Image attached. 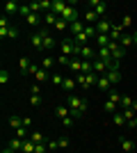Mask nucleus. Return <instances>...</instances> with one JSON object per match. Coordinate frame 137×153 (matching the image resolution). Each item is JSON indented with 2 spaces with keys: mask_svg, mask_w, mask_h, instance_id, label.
Listing matches in <instances>:
<instances>
[{
  "mask_svg": "<svg viewBox=\"0 0 137 153\" xmlns=\"http://www.w3.org/2000/svg\"><path fill=\"white\" fill-rule=\"evenodd\" d=\"M105 78L110 80V85H117L119 80H121V71H114V69H110L107 73H105Z\"/></svg>",
  "mask_w": 137,
  "mask_h": 153,
  "instance_id": "nucleus-16",
  "label": "nucleus"
},
{
  "mask_svg": "<svg viewBox=\"0 0 137 153\" xmlns=\"http://www.w3.org/2000/svg\"><path fill=\"white\" fill-rule=\"evenodd\" d=\"M59 19H64L69 25H71V23H76V21H80V19H78V9H76V7H69V5H66V9L62 12V16H59Z\"/></svg>",
  "mask_w": 137,
  "mask_h": 153,
  "instance_id": "nucleus-5",
  "label": "nucleus"
},
{
  "mask_svg": "<svg viewBox=\"0 0 137 153\" xmlns=\"http://www.w3.org/2000/svg\"><path fill=\"white\" fill-rule=\"evenodd\" d=\"M57 144H59V149H69V144H71V142H69V137H59Z\"/></svg>",
  "mask_w": 137,
  "mask_h": 153,
  "instance_id": "nucleus-45",
  "label": "nucleus"
},
{
  "mask_svg": "<svg viewBox=\"0 0 137 153\" xmlns=\"http://www.w3.org/2000/svg\"><path fill=\"white\" fill-rule=\"evenodd\" d=\"M46 34H48V30H46V27H41V30H37V32H32V34H30V44H32V48H37V51H41V48H44Z\"/></svg>",
  "mask_w": 137,
  "mask_h": 153,
  "instance_id": "nucleus-3",
  "label": "nucleus"
},
{
  "mask_svg": "<svg viewBox=\"0 0 137 153\" xmlns=\"http://www.w3.org/2000/svg\"><path fill=\"white\" fill-rule=\"evenodd\" d=\"M110 44H112L110 34H96V46H98V48H107Z\"/></svg>",
  "mask_w": 137,
  "mask_h": 153,
  "instance_id": "nucleus-14",
  "label": "nucleus"
},
{
  "mask_svg": "<svg viewBox=\"0 0 137 153\" xmlns=\"http://www.w3.org/2000/svg\"><path fill=\"white\" fill-rule=\"evenodd\" d=\"M89 7H94L96 16H105V12H107V2H103V0H91Z\"/></svg>",
  "mask_w": 137,
  "mask_h": 153,
  "instance_id": "nucleus-8",
  "label": "nucleus"
},
{
  "mask_svg": "<svg viewBox=\"0 0 137 153\" xmlns=\"http://www.w3.org/2000/svg\"><path fill=\"white\" fill-rule=\"evenodd\" d=\"M34 80L41 85V82H46V80H50V73H48L46 69H39V71H37V76H34Z\"/></svg>",
  "mask_w": 137,
  "mask_h": 153,
  "instance_id": "nucleus-24",
  "label": "nucleus"
},
{
  "mask_svg": "<svg viewBox=\"0 0 137 153\" xmlns=\"http://www.w3.org/2000/svg\"><path fill=\"white\" fill-rule=\"evenodd\" d=\"M78 59H82V62H94V59H96V53H94V48H91V46H82V48H80Z\"/></svg>",
  "mask_w": 137,
  "mask_h": 153,
  "instance_id": "nucleus-6",
  "label": "nucleus"
},
{
  "mask_svg": "<svg viewBox=\"0 0 137 153\" xmlns=\"http://www.w3.org/2000/svg\"><path fill=\"white\" fill-rule=\"evenodd\" d=\"M133 46H135V48H137V30L133 32Z\"/></svg>",
  "mask_w": 137,
  "mask_h": 153,
  "instance_id": "nucleus-55",
  "label": "nucleus"
},
{
  "mask_svg": "<svg viewBox=\"0 0 137 153\" xmlns=\"http://www.w3.org/2000/svg\"><path fill=\"white\" fill-rule=\"evenodd\" d=\"M7 146L14 149V151L19 153V151H23V146H25V140H21V137H16V135H12L9 142H7Z\"/></svg>",
  "mask_w": 137,
  "mask_h": 153,
  "instance_id": "nucleus-7",
  "label": "nucleus"
},
{
  "mask_svg": "<svg viewBox=\"0 0 137 153\" xmlns=\"http://www.w3.org/2000/svg\"><path fill=\"white\" fill-rule=\"evenodd\" d=\"M112 27H114V23H112V21L98 19V23H96V34H110Z\"/></svg>",
  "mask_w": 137,
  "mask_h": 153,
  "instance_id": "nucleus-4",
  "label": "nucleus"
},
{
  "mask_svg": "<svg viewBox=\"0 0 137 153\" xmlns=\"http://www.w3.org/2000/svg\"><path fill=\"white\" fill-rule=\"evenodd\" d=\"M19 14H21V16H23V19H27V16H30V14H32V9H30V5H21Z\"/></svg>",
  "mask_w": 137,
  "mask_h": 153,
  "instance_id": "nucleus-40",
  "label": "nucleus"
},
{
  "mask_svg": "<svg viewBox=\"0 0 137 153\" xmlns=\"http://www.w3.org/2000/svg\"><path fill=\"white\" fill-rule=\"evenodd\" d=\"M27 140H32L34 144H44V142H46V135L41 133V130H34V133H30V137H27Z\"/></svg>",
  "mask_w": 137,
  "mask_h": 153,
  "instance_id": "nucleus-21",
  "label": "nucleus"
},
{
  "mask_svg": "<svg viewBox=\"0 0 137 153\" xmlns=\"http://www.w3.org/2000/svg\"><path fill=\"white\" fill-rule=\"evenodd\" d=\"M9 126L14 128V130H19V128H23V117H9Z\"/></svg>",
  "mask_w": 137,
  "mask_h": 153,
  "instance_id": "nucleus-27",
  "label": "nucleus"
},
{
  "mask_svg": "<svg viewBox=\"0 0 137 153\" xmlns=\"http://www.w3.org/2000/svg\"><path fill=\"white\" fill-rule=\"evenodd\" d=\"M30 105H32V108H39L41 105V96L39 94H30Z\"/></svg>",
  "mask_w": 137,
  "mask_h": 153,
  "instance_id": "nucleus-36",
  "label": "nucleus"
},
{
  "mask_svg": "<svg viewBox=\"0 0 137 153\" xmlns=\"http://www.w3.org/2000/svg\"><path fill=\"white\" fill-rule=\"evenodd\" d=\"M16 37H19V27L9 25V30H7V39H16Z\"/></svg>",
  "mask_w": 137,
  "mask_h": 153,
  "instance_id": "nucleus-42",
  "label": "nucleus"
},
{
  "mask_svg": "<svg viewBox=\"0 0 137 153\" xmlns=\"http://www.w3.org/2000/svg\"><path fill=\"white\" fill-rule=\"evenodd\" d=\"M0 153H16V151H14V149H9V146H5V149H2Z\"/></svg>",
  "mask_w": 137,
  "mask_h": 153,
  "instance_id": "nucleus-56",
  "label": "nucleus"
},
{
  "mask_svg": "<svg viewBox=\"0 0 137 153\" xmlns=\"http://www.w3.org/2000/svg\"><path fill=\"white\" fill-rule=\"evenodd\" d=\"M126 123H128V119L121 112H114V126H126Z\"/></svg>",
  "mask_w": 137,
  "mask_h": 153,
  "instance_id": "nucleus-31",
  "label": "nucleus"
},
{
  "mask_svg": "<svg viewBox=\"0 0 137 153\" xmlns=\"http://www.w3.org/2000/svg\"><path fill=\"white\" fill-rule=\"evenodd\" d=\"M76 82H78V89H91V87H96L98 82V76L91 71V73H78V78H76Z\"/></svg>",
  "mask_w": 137,
  "mask_h": 153,
  "instance_id": "nucleus-2",
  "label": "nucleus"
},
{
  "mask_svg": "<svg viewBox=\"0 0 137 153\" xmlns=\"http://www.w3.org/2000/svg\"><path fill=\"white\" fill-rule=\"evenodd\" d=\"M85 25H87V23H82V21H76V23H71V25H69V30H71V34L76 37V34H80V32H85Z\"/></svg>",
  "mask_w": 137,
  "mask_h": 153,
  "instance_id": "nucleus-17",
  "label": "nucleus"
},
{
  "mask_svg": "<svg viewBox=\"0 0 137 153\" xmlns=\"http://www.w3.org/2000/svg\"><path fill=\"white\" fill-rule=\"evenodd\" d=\"M76 87H78V82H76L73 78H64V82H62V89L66 91V96L73 94V89H76Z\"/></svg>",
  "mask_w": 137,
  "mask_h": 153,
  "instance_id": "nucleus-13",
  "label": "nucleus"
},
{
  "mask_svg": "<svg viewBox=\"0 0 137 153\" xmlns=\"http://www.w3.org/2000/svg\"><path fill=\"white\" fill-rule=\"evenodd\" d=\"M119 103H121V108H124V110H133V103H135V101H133V96H121V101H119Z\"/></svg>",
  "mask_w": 137,
  "mask_h": 153,
  "instance_id": "nucleus-28",
  "label": "nucleus"
},
{
  "mask_svg": "<svg viewBox=\"0 0 137 153\" xmlns=\"http://www.w3.org/2000/svg\"><path fill=\"white\" fill-rule=\"evenodd\" d=\"M133 112H135V114H137V101L133 103Z\"/></svg>",
  "mask_w": 137,
  "mask_h": 153,
  "instance_id": "nucleus-57",
  "label": "nucleus"
},
{
  "mask_svg": "<svg viewBox=\"0 0 137 153\" xmlns=\"http://www.w3.org/2000/svg\"><path fill=\"white\" fill-rule=\"evenodd\" d=\"M46 146H48V151H55V149H59V144L55 140H46Z\"/></svg>",
  "mask_w": 137,
  "mask_h": 153,
  "instance_id": "nucleus-46",
  "label": "nucleus"
},
{
  "mask_svg": "<svg viewBox=\"0 0 137 153\" xmlns=\"http://www.w3.org/2000/svg\"><path fill=\"white\" fill-rule=\"evenodd\" d=\"M34 153H48V146H46V142H44V144H37Z\"/></svg>",
  "mask_w": 137,
  "mask_h": 153,
  "instance_id": "nucleus-51",
  "label": "nucleus"
},
{
  "mask_svg": "<svg viewBox=\"0 0 137 153\" xmlns=\"http://www.w3.org/2000/svg\"><path fill=\"white\" fill-rule=\"evenodd\" d=\"M41 91V87H39V82H34L32 87H30V94H39Z\"/></svg>",
  "mask_w": 137,
  "mask_h": 153,
  "instance_id": "nucleus-52",
  "label": "nucleus"
},
{
  "mask_svg": "<svg viewBox=\"0 0 137 153\" xmlns=\"http://www.w3.org/2000/svg\"><path fill=\"white\" fill-rule=\"evenodd\" d=\"M62 66H71V57H64V55H59V59H57Z\"/></svg>",
  "mask_w": 137,
  "mask_h": 153,
  "instance_id": "nucleus-48",
  "label": "nucleus"
},
{
  "mask_svg": "<svg viewBox=\"0 0 137 153\" xmlns=\"http://www.w3.org/2000/svg\"><path fill=\"white\" fill-rule=\"evenodd\" d=\"M96 55H98V59H103V62H110V59H112L110 48H98V51H96Z\"/></svg>",
  "mask_w": 137,
  "mask_h": 153,
  "instance_id": "nucleus-23",
  "label": "nucleus"
},
{
  "mask_svg": "<svg viewBox=\"0 0 137 153\" xmlns=\"http://www.w3.org/2000/svg\"><path fill=\"white\" fill-rule=\"evenodd\" d=\"M110 87H112V85H110L107 78H105V76H98V82H96V89L98 91H110Z\"/></svg>",
  "mask_w": 137,
  "mask_h": 153,
  "instance_id": "nucleus-15",
  "label": "nucleus"
},
{
  "mask_svg": "<svg viewBox=\"0 0 137 153\" xmlns=\"http://www.w3.org/2000/svg\"><path fill=\"white\" fill-rule=\"evenodd\" d=\"M105 112H117V103L107 98V101H105Z\"/></svg>",
  "mask_w": 137,
  "mask_h": 153,
  "instance_id": "nucleus-41",
  "label": "nucleus"
},
{
  "mask_svg": "<svg viewBox=\"0 0 137 153\" xmlns=\"http://www.w3.org/2000/svg\"><path fill=\"white\" fill-rule=\"evenodd\" d=\"M34 149H37V144H34L32 140H25V146H23V151H25V153H34Z\"/></svg>",
  "mask_w": 137,
  "mask_h": 153,
  "instance_id": "nucleus-37",
  "label": "nucleus"
},
{
  "mask_svg": "<svg viewBox=\"0 0 137 153\" xmlns=\"http://www.w3.org/2000/svg\"><path fill=\"white\" fill-rule=\"evenodd\" d=\"M73 121H76L73 117H66V119H62V126H64V128H71V126H73Z\"/></svg>",
  "mask_w": 137,
  "mask_h": 153,
  "instance_id": "nucleus-50",
  "label": "nucleus"
},
{
  "mask_svg": "<svg viewBox=\"0 0 137 153\" xmlns=\"http://www.w3.org/2000/svg\"><path fill=\"white\" fill-rule=\"evenodd\" d=\"M85 21H87V25H94V23H98V16L94 9H87L85 12Z\"/></svg>",
  "mask_w": 137,
  "mask_h": 153,
  "instance_id": "nucleus-25",
  "label": "nucleus"
},
{
  "mask_svg": "<svg viewBox=\"0 0 137 153\" xmlns=\"http://www.w3.org/2000/svg\"><path fill=\"white\" fill-rule=\"evenodd\" d=\"M66 105L71 110L73 119H80V117H85V112H87V98H78L76 94L66 96Z\"/></svg>",
  "mask_w": 137,
  "mask_h": 153,
  "instance_id": "nucleus-1",
  "label": "nucleus"
},
{
  "mask_svg": "<svg viewBox=\"0 0 137 153\" xmlns=\"http://www.w3.org/2000/svg\"><path fill=\"white\" fill-rule=\"evenodd\" d=\"M107 48H110V53H112V59H121L126 55V48H121V46L119 44H114V41H112L110 46H107Z\"/></svg>",
  "mask_w": 137,
  "mask_h": 153,
  "instance_id": "nucleus-10",
  "label": "nucleus"
},
{
  "mask_svg": "<svg viewBox=\"0 0 137 153\" xmlns=\"http://www.w3.org/2000/svg\"><path fill=\"white\" fill-rule=\"evenodd\" d=\"M64 9H66V2H64V0H53V9H50V12L55 14L57 19L62 16V12H64Z\"/></svg>",
  "mask_w": 137,
  "mask_h": 153,
  "instance_id": "nucleus-12",
  "label": "nucleus"
},
{
  "mask_svg": "<svg viewBox=\"0 0 137 153\" xmlns=\"http://www.w3.org/2000/svg\"><path fill=\"white\" fill-rule=\"evenodd\" d=\"M55 114H57L59 119H66V117H71V110H69V105H57V108H55Z\"/></svg>",
  "mask_w": 137,
  "mask_h": 153,
  "instance_id": "nucleus-19",
  "label": "nucleus"
},
{
  "mask_svg": "<svg viewBox=\"0 0 137 153\" xmlns=\"http://www.w3.org/2000/svg\"><path fill=\"white\" fill-rule=\"evenodd\" d=\"M50 82L55 85V87H62V82H64V76H59V73H55V76H50Z\"/></svg>",
  "mask_w": 137,
  "mask_h": 153,
  "instance_id": "nucleus-35",
  "label": "nucleus"
},
{
  "mask_svg": "<svg viewBox=\"0 0 137 153\" xmlns=\"http://www.w3.org/2000/svg\"><path fill=\"white\" fill-rule=\"evenodd\" d=\"M126 126L130 128V130H137V114L133 117V119H128V123H126Z\"/></svg>",
  "mask_w": 137,
  "mask_h": 153,
  "instance_id": "nucleus-47",
  "label": "nucleus"
},
{
  "mask_svg": "<svg viewBox=\"0 0 137 153\" xmlns=\"http://www.w3.org/2000/svg\"><path fill=\"white\" fill-rule=\"evenodd\" d=\"M85 34H87V37H96V25H85Z\"/></svg>",
  "mask_w": 137,
  "mask_h": 153,
  "instance_id": "nucleus-43",
  "label": "nucleus"
},
{
  "mask_svg": "<svg viewBox=\"0 0 137 153\" xmlns=\"http://www.w3.org/2000/svg\"><path fill=\"white\" fill-rule=\"evenodd\" d=\"M14 135H16V137H21V140H27V137H30L27 128H19V130H14Z\"/></svg>",
  "mask_w": 137,
  "mask_h": 153,
  "instance_id": "nucleus-38",
  "label": "nucleus"
},
{
  "mask_svg": "<svg viewBox=\"0 0 137 153\" xmlns=\"http://www.w3.org/2000/svg\"><path fill=\"white\" fill-rule=\"evenodd\" d=\"M25 23L27 25H39L41 23V14H30V16L25 19Z\"/></svg>",
  "mask_w": 137,
  "mask_h": 153,
  "instance_id": "nucleus-29",
  "label": "nucleus"
},
{
  "mask_svg": "<svg viewBox=\"0 0 137 153\" xmlns=\"http://www.w3.org/2000/svg\"><path fill=\"white\" fill-rule=\"evenodd\" d=\"M130 23H133V19H130V16H124V19H121V25H119V27L124 30V27H128Z\"/></svg>",
  "mask_w": 137,
  "mask_h": 153,
  "instance_id": "nucleus-49",
  "label": "nucleus"
},
{
  "mask_svg": "<svg viewBox=\"0 0 137 153\" xmlns=\"http://www.w3.org/2000/svg\"><path fill=\"white\" fill-rule=\"evenodd\" d=\"M21 5L16 2V0H7L5 2V14H14V12H19Z\"/></svg>",
  "mask_w": 137,
  "mask_h": 153,
  "instance_id": "nucleus-20",
  "label": "nucleus"
},
{
  "mask_svg": "<svg viewBox=\"0 0 137 153\" xmlns=\"http://www.w3.org/2000/svg\"><path fill=\"white\" fill-rule=\"evenodd\" d=\"M7 82H9V71L0 69V85H7Z\"/></svg>",
  "mask_w": 137,
  "mask_h": 153,
  "instance_id": "nucleus-39",
  "label": "nucleus"
},
{
  "mask_svg": "<svg viewBox=\"0 0 137 153\" xmlns=\"http://www.w3.org/2000/svg\"><path fill=\"white\" fill-rule=\"evenodd\" d=\"M121 37H124V34H121V27L114 25V27H112V32H110V39L114 41V44H119V41H121Z\"/></svg>",
  "mask_w": 137,
  "mask_h": 153,
  "instance_id": "nucleus-26",
  "label": "nucleus"
},
{
  "mask_svg": "<svg viewBox=\"0 0 137 153\" xmlns=\"http://www.w3.org/2000/svg\"><path fill=\"white\" fill-rule=\"evenodd\" d=\"M119 144H121V151L124 153H135V142L130 140V137H121V140H119Z\"/></svg>",
  "mask_w": 137,
  "mask_h": 153,
  "instance_id": "nucleus-9",
  "label": "nucleus"
},
{
  "mask_svg": "<svg viewBox=\"0 0 137 153\" xmlns=\"http://www.w3.org/2000/svg\"><path fill=\"white\" fill-rule=\"evenodd\" d=\"M44 23H46V25H55V23H57V16H55L53 12H48L44 16Z\"/></svg>",
  "mask_w": 137,
  "mask_h": 153,
  "instance_id": "nucleus-34",
  "label": "nucleus"
},
{
  "mask_svg": "<svg viewBox=\"0 0 137 153\" xmlns=\"http://www.w3.org/2000/svg\"><path fill=\"white\" fill-rule=\"evenodd\" d=\"M119 46H121V48L133 46V34H124V37H121V41H119Z\"/></svg>",
  "mask_w": 137,
  "mask_h": 153,
  "instance_id": "nucleus-33",
  "label": "nucleus"
},
{
  "mask_svg": "<svg viewBox=\"0 0 137 153\" xmlns=\"http://www.w3.org/2000/svg\"><path fill=\"white\" fill-rule=\"evenodd\" d=\"M55 64H57V59H53V57H44L41 59V69H53V66H55Z\"/></svg>",
  "mask_w": 137,
  "mask_h": 153,
  "instance_id": "nucleus-30",
  "label": "nucleus"
},
{
  "mask_svg": "<svg viewBox=\"0 0 137 153\" xmlns=\"http://www.w3.org/2000/svg\"><path fill=\"white\" fill-rule=\"evenodd\" d=\"M121 114H124L126 119H133V117H135V112H133V110H124V112H121Z\"/></svg>",
  "mask_w": 137,
  "mask_h": 153,
  "instance_id": "nucleus-53",
  "label": "nucleus"
},
{
  "mask_svg": "<svg viewBox=\"0 0 137 153\" xmlns=\"http://www.w3.org/2000/svg\"><path fill=\"white\" fill-rule=\"evenodd\" d=\"M71 69L76 71V73H82V59L73 57V59H71Z\"/></svg>",
  "mask_w": 137,
  "mask_h": 153,
  "instance_id": "nucleus-32",
  "label": "nucleus"
},
{
  "mask_svg": "<svg viewBox=\"0 0 137 153\" xmlns=\"http://www.w3.org/2000/svg\"><path fill=\"white\" fill-rule=\"evenodd\" d=\"M94 73H96V76H105V73H107V64L96 57L94 59Z\"/></svg>",
  "mask_w": 137,
  "mask_h": 153,
  "instance_id": "nucleus-11",
  "label": "nucleus"
},
{
  "mask_svg": "<svg viewBox=\"0 0 137 153\" xmlns=\"http://www.w3.org/2000/svg\"><path fill=\"white\" fill-rule=\"evenodd\" d=\"M30 66H32V62H30L27 57H21V59H19V69H21V73H23V76H27Z\"/></svg>",
  "mask_w": 137,
  "mask_h": 153,
  "instance_id": "nucleus-22",
  "label": "nucleus"
},
{
  "mask_svg": "<svg viewBox=\"0 0 137 153\" xmlns=\"http://www.w3.org/2000/svg\"><path fill=\"white\" fill-rule=\"evenodd\" d=\"M55 46H57V39L50 37V34H46V39H44V48H41V51H53Z\"/></svg>",
  "mask_w": 137,
  "mask_h": 153,
  "instance_id": "nucleus-18",
  "label": "nucleus"
},
{
  "mask_svg": "<svg viewBox=\"0 0 137 153\" xmlns=\"http://www.w3.org/2000/svg\"><path fill=\"white\" fill-rule=\"evenodd\" d=\"M69 27V23H66L64 19H57V23H55V30H66Z\"/></svg>",
  "mask_w": 137,
  "mask_h": 153,
  "instance_id": "nucleus-44",
  "label": "nucleus"
},
{
  "mask_svg": "<svg viewBox=\"0 0 137 153\" xmlns=\"http://www.w3.org/2000/svg\"><path fill=\"white\" fill-rule=\"evenodd\" d=\"M32 126V119H30V117H23V128H30Z\"/></svg>",
  "mask_w": 137,
  "mask_h": 153,
  "instance_id": "nucleus-54",
  "label": "nucleus"
}]
</instances>
